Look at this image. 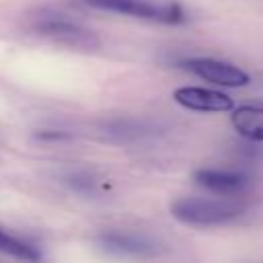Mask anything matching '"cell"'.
Segmentation results:
<instances>
[{
	"label": "cell",
	"instance_id": "7a4b0ae2",
	"mask_svg": "<svg viewBox=\"0 0 263 263\" xmlns=\"http://www.w3.org/2000/svg\"><path fill=\"white\" fill-rule=\"evenodd\" d=\"M84 4L97 10H109L158 23H181L185 18L181 6L175 2L156 4L150 0H84Z\"/></svg>",
	"mask_w": 263,
	"mask_h": 263
},
{
	"label": "cell",
	"instance_id": "6da1fadb",
	"mask_svg": "<svg viewBox=\"0 0 263 263\" xmlns=\"http://www.w3.org/2000/svg\"><path fill=\"white\" fill-rule=\"evenodd\" d=\"M175 220L187 226H220L228 224L245 214V203L230 197H179L171 203Z\"/></svg>",
	"mask_w": 263,
	"mask_h": 263
},
{
	"label": "cell",
	"instance_id": "277c9868",
	"mask_svg": "<svg viewBox=\"0 0 263 263\" xmlns=\"http://www.w3.org/2000/svg\"><path fill=\"white\" fill-rule=\"evenodd\" d=\"M185 70H189L191 74L218 84V86H228V88H238V86H247L251 82L249 74L230 64V62H222V60H214V58H189L181 64Z\"/></svg>",
	"mask_w": 263,
	"mask_h": 263
},
{
	"label": "cell",
	"instance_id": "52a82bcc",
	"mask_svg": "<svg viewBox=\"0 0 263 263\" xmlns=\"http://www.w3.org/2000/svg\"><path fill=\"white\" fill-rule=\"evenodd\" d=\"M99 247L107 253L113 255H134V257H144L154 251V245L148 242L146 238L132 236V234H119V232H109L97 238Z\"/></svg>",
	"mask_w": 263,
	"mask_h": 263
},
{
	"label": "cell",
	"instance_id": "5b68a950",
	"mask_svg": "<svg viewBox=\"0 0 263 263\" xmlns=\"http://www.w3.org/2000/svg\"><path fill=\"white\" fill-rule=\"evenodd\" d=\"M175 103H179L185 109L191 111H203V113H224L234 109V101L218 90L201 88V86H181L173 92Z\"/></svg>",
	"mask_w": 263,
	"mask_h": 263
},
{
	"label": "cell",
	"instance_id": "3957f363",
	"mask_svg": "<svg viewBox=\"0 0 263 263\" xmlns=\"http://www.w3.org/2000/svg\"><path fill=\"white\" fill-rule=\"evenodd\" d=\"M35 33H39L41 37H47L55 43L74 47V49H97L101 45L99 37L84 29L78 23H72L60 14H51V16H39L37 23L33 25Z\"/></svg>",
	"mask_w": 263,
	"mask_h": 263
},
{
	"label": "cell",
	"instance_id": "ba28073f",
	"mask_svg": "<svg viewBox=\"0 0 263 263\" xmlns=\"http://www.w3.org/2000/svg\"><path fill=\"white\" fill-rule=\"evenodd\" d=\"M232 127L249 142H263V107L240 105L230 115Z\"/></svg>",
	"mask_w": 263,
	"mask_h": 263
},
{
	"label": "cell",
	"instance_id": "8992f818",
	"mask_svg": "<svg viewBox=\"0 0 263 263\" xmlns=\"http://www.w3.org/2000/svg\"><path fill=\"white\" fill-rule=\"evenodd\" d=\"M193 181L216 193V195H230V197H238L247 191L249 187V179L240 173H230V171H214V168H199L193 173Z\"/></svg>",
	"mask_w": 263,
	"mask_h": 263
},
{
	"label": "cell",
	"instance_id": "9c48e42d",
	"mask_svg": "<svg viewBox=\"0 0 263 263\" xmlns=\"http://www.w3.org/2000/svg\"><path fill=\"white\" fill-rule=\"evenodd\" d=\"M0 253L14 257V259H21V261H39L41 259V253L33 245L18 240L4 230H0Z\"/></svg>",
	"mask_w": 263,
	"mask_h": 263
}]
</instances>
